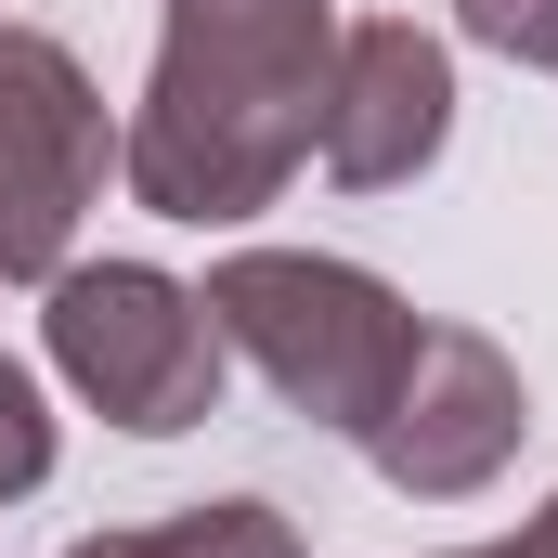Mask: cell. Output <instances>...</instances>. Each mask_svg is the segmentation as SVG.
I'll return each instance as SVG.
<instances>
[{
	"label": "cell",
	"mask_w": 558,
	"mask_h": 558,
	"mask_svg": "<svg viewBox=\"0 0 558 558\" xmlns=\"http://www.w3.org/2000/svg\"><path fill=\"white\" fill-rule=\"evenodd\" d=\"M338 92V0H156V65L118 131V182L156 221H260L312 169Z\"/></svg>",
	"instance_id": "cell-1"
},
{
	"label": "cell",
	"mask_w": 558,
	"mask_h": 558,
	"mask_svg": "<svg viewBox=\"0 0 558 558\" xmlns=\"http://www.w3.org/2000/svg\"><path fill=\"white\" fill-rule=\"evenodd\" d=\"M195 299H208L221 351L274 390L286 416L351 428V441H364V416L403 390L416 325H428L403 286H377L364 260H325V247H234Z\"/></svg>",
	"instance_id": "cell-2"
},
{
	"label": "cell",
	"mask_w": 558,
	"mask_h": 558,
	"mask_svg": "<svg viewBox=\"0 0 558 558\" xmlns=\"http://www.w3.org/2000/svg\"><path fill=\"white\" fill-rule=\"evenodd\" d=\"M39 338H52V377H65L105 428H131V441L208 428L221 416V377H234L208 299L182 274H156V260H65Z\"/></svg>",
	"instance_id": "cell-3"
},
{
	"label": "cell",
	"mask_w": 558,
	"mask_h": 558,
	"mask_svg": "<svg viewBox=\"0 0 558 558\" xmlns=\"http://www.w3.org/2000/svg\"><path fill=\"white\" fill-rule=\"evenodd\" d=\"M118 118L52 26H0V286H52L105 208Z\"/></svg>",
	"instance_id": "cell-4"
},
{
	"label": "cell",
	"mask_w": 558,
	"mask_h": 558,
	"mask_svg": "<svg viewBox=\"0 0 558 558\" xmlns=\"http://www.w3.org/2000/svg\"><path fill=\"white\" fill-rule=\"evenodd\" d=\"M520 428H533L520 364H507L481 325H416V364H403V390L364 416V454H377L390 494L454 507V494H481V481L520 454Z\"/></svg>",
	"instance_id": "cell-5"
},
{
	"label": "cell",
	"mask_w": 558,
	"mask_h": 558,
	"mask_svg": "<svg viewBox=\"0 0 558 558\" xmlns=\"http://www.w3.org/2000/svg\"><path fill=\"white\" fill-rule=\"evenodd\" d=\"M441 143H454V52L428 39L416 13L338 26V92H325V131H312L325 182L390 195V182H416Z\"/></svg>",
	"instance_id": "cell-6"
},
{
	"label": "cell",
	"mask_w": 558,
	"mask_h": 558,
	"mask_svg": "<svg viewBox=\"0 0 558 558\" xmlns=\"http://www.w3.org/2000/svg\"><path fill=\"white\" fill-rule=\"evenodd\" d=\"M156 558H299V520L260 494H208V507L156 520Z\"/></svg>",
	"instance_id": "cell-7"
},
{
	"label": "cell",
	"mask_w": 558,
	"mask_h": 558,
	"mask_svg": "<svg viewBox=\"0 0 558 558\" xmlns=\"http://www.w3.org/2000/svg\"><path fill=\"white\" fill-rule=\"evenodd\" d=\"M39 481H52V403H39L26 364H0V507L39 494Z\"/></svg>",
	"instance_id": "cell-8"
},
{
	"label": "cell",
	"mask_w": 558,
	"mask_h": 558,
	"mask_svg": "<svg viewBox=\"0 0 558 558\" xmlns=\"http://www.w3.org/2000/svg\"><path fill=\"white\" fill-rule=\"evenodd\" d=\"M454 26L507 65H558V0H454Z\"/></svg>",
	"instance_id": "cell-9"
},
{
	"label": "cell",
	"mask_w": 558,
	"mask_h": 558,
	"mask_svg": "<svg viewBox=\"0 0 558 558\" xmlns=\"http://www.w3.org/2000/svg\"><path fill=\"white\" fill-rule=\"evenodd\" d=\"M65 558H156V533H92V546H65Z\"/></svg>",
	"instance_id": "cell-10"
},
{
	"label": "cell",
	"mask_w": 558,
	"mask_h": 558,
	"mask_svg": "<svg viewBox=\"0 0 558 558\" xmlns=\"http://www.w3.org/2000/svg\"><path fill=\"white\" fill-rule=\"evenodd\" d=\"M533 558H558V494H546V520H533Z\"/></svg>",
	"instance_id": "cell-11"
},
{
	"label": "cell",
	"mask_w": 558,
	"mask_h": 558,
	"mask_svg": "<svg viewBox=\"0 0 558 558\" xmlns=\"http://www.w3.org/2000/svg\"><path fill=\"white\" fill-rule=\"evenodd\" d=\"M454 558H533V533H520V546H454Z\"/></svg>",
	"instance_id": "cell-12"
}]
</instances>
